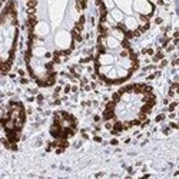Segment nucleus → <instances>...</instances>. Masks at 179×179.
<instances>
[{"mask_svg":"<svg viewBox=\"0 0 179 179\" xmlns=\"http://www.w3.org/2000/svg\"><path fill=\"white\" fill-rule=\"evenodd\" d=\"M133 7L138 12V15H152V3L149 0H135L133 1Z\"/></svg>","mask_w":179,"mask_h":179,"instance_id":"1","label":"nucleus"},{"mask_svg":"<svg viewBox=\"0 0 179 179\" xmlns=\"http://www.w3.org/2000/svg\"><path fill=\"white\" fill-rule=\"evenodd\" d=\"M109 15L112 16V19H113L118 25H119V23H122L123 19H125V16H123V13H122V10H119V9H112Z\"/></svg>","mask_w":179,"mask_h":179,"instance_id":"2","label":"nucleus"},{"mask_svg":"<svg viewBox=\"0 0 179 179\" xmlns=\"http://www.w3.org/2000/svg\"><path fill=\"white\" fill-rule=\"evenodd\" d=\"M165 119H166V113L162 112V113L155 116V123H162V122H165Z\"/></svg>","mask_w":179,"mask_h":179,"instance_id":"3","label":"nucleus"},{"mask_svg":"<svg viewBox=\"0 0 179 179\" xmlns=\"http://www.w3.org/2000/svg\"><path fill=\"white\" fill-rule=\"evenodd\" d=\"M161 130H162V133L165 135V136H171V135H172V129L169 128V126H168V123H165V125L162 126V129H161Z\"/></svg>","mask_w":179,"mask_h":179,"instance_id":"4","label":"nucleus"},{"mask_svg":"<svg viewBox=\"0 0 179 179\" xmlns=\"http://www.w3.org/2000/svg\"><path fill=\"white\" fill-rule=\"evenodd\" d=\"M33 146H34V148L43 146V138H42V136H37V138L33 140Z\"/></svg>","mask_w":179,"mask_h":179,"instance_id":"5","label":"nucleus"},{"mask_svg":"<svg viewBox=\"0 0 179 179\" xmlns=\"http://www.w3.org/2000/svg\"><path fill=\"white\" fill-rule=\"evenodd\" d=\"M45 95H43V93H37V95H36V102H37V103H39V105H43V103H45Z\"/></svg>","mask_w":179,"mask_h":179,"instance_id":"6","label":"nucleus"},{"mask_svg":"<svg viewBox=\"0 0 179 179\" xmlns=\"http://www.w3.org/2000/svg\"><path fill=\"white\" fill-rule=\"evenodd\" d=\"M168 126H169L172 130H178L179 129V125L176 123V120H169V122H168Z\"/></svg>","mask_w":179,"mask_h":179,"instance_id":"7","label":"nucleus"},{"mask_svg":"<svg viewBox=\"0 0 179 179\" xmlns=\"http://www.w3.org/2000/svg\"><path fill=\"white\" fill-rule=\"evenodd\" d=\"M107 143H109V145H112V146H118V145H119V139H118V138H112Z\"/></svg>","mask_w":179,"mask_h":179,"instance_id":"8","label":"nucleus"},{"mask_svg":"<svg viewBox=\"0 0 179 179\" xmlns=\"http://www.w3.org/2000/svg\"><path fill=\"white\" fill-rule=\"evenodd\" d=\"M92 119H93V122L95 123H100L102 122V116H100V115H93V116H92Z\"/></svg>","mask_w":179,"mask_h":179,"instance_id":"9","label":"nucleus"},{"mask_svg":"<svg viewBox=\"0 0 179 179\" xmlns=\"http://www.w3.org/2000/svg\"><path fill=\"white\" fill-rule=\"evenodd\" d=\"M93 142H96V143H102V142H103V138H102V136H99L98 133H96V135L93 136Z\"/></svg>","mask_w":179,"mask_h":179,"instance_id":"10","label":"nucleus"},{"mask_svg":"<svg viewBox=\"0 0 179 179\" xmlns=\"http://www.w3.org/2000/svg\"><path fill=\"white\" fill-rule=\"evenodd\" d=\"M16 72H17V75H19L20 77H25V76H26V70H25V69H19V67H17Z\"/></svg>","mask_w":179,"mask_h":179,"instance_id":"11","label":"nucleus"},{"mask_svg":"<svg viewBox=\"0 0 179 179\" xmlns=\"http://www.w3.org/2000/svg\"><path fill=\"white\" fill-rule=\"evenodd\" d=\"M36 100V96H33V95H29V96H26V102H29V103H32Z\"/></svg>","mask_w":179,"mask_h":179,"instance_id":"12","label":"nucleus"},{"mask_svg":"<svg viewBox=\"0 0 179 179\" xmlns=\"http://www.w3.org/2000/svg\"><path fill=\"white\" fill-rule=\"evenodd\" d=\"M19 83H20V85H27V83H29V79H27V77H20V79H19Z\"/></svg>","mask_w":179,"mask_h":179,"instance_id":"13","label":"nucleus"},{"mask_svg":"<svg viewBox=\"0 0 179 179\" xmlns=\"http://www.w3.org/2000/svg\"><path fill=\"white\" fill-rule=\"evenodd\" d=\"M153 22H155V25H162V23H163V19H162V17H159V16H158V17H155V20H153Z\"/></svg>","mask_w":179,"mask_h":179,"instance_id":"14","label":"nucleus"},{"mask_svg":"<svg viewBox=\"0 0 179 179\" xmlns=\"http://www.w3.org/2000/svg\"><path fill=\"white\" fill-rule=\"evenodd\" d=\"M169 102H171V99L168 98V96H166V98H165V99H163V100H162L163 106H168V103H169Z\"/></svg>","mask_w":179,"mask_h":179,"instance_id":"15","label":"nucleus"},{"mask_svg":"<svg viewBox=\"0 0 179 179\" xmlns=\"http://www.w3.org/2000/svg\"><path fill=\"white\" fill-rule=\"evenodd\" d=\"M9 75V79H12V80H16V77H17V75L16 73H7Z\"/></svg>","mask_w":179,"mask_h":179,"instance_id":"16","label":"nucleus"},{"mask_svg":"<svg viewBox=\"0 0 179 179\" xmlns=\"http://www.w3.org/2000/svg\"><path fill=\"white\" fill-rule=\"evenodd\" d=\"M26 113H27V115H33V109H32V107H27V109H26Z\"/></svg>","mask_w":179,"mask_h":179,"instance_id":"17","label":"nucleus"},{"mask_svg":"<svg viewBox=\"0 0 179 179\" xmlns=\"http://www.w3.org/2000/svg\"><path fill=\"white\" fill-rule=\"evenodd\" d=\"M156 3H158L159 6H163V4H165V0H156Z\"/></svg>","mask_w":179,"mask_h":179,"instance_id":"18","label":"nucleus"},{"mask_svg":"<svg viewBox=\"0 0 179 179\" xmlns=\"http://www.w3.org/2000/svg\"><path fill=\"white\" fill-rule=\"evenodd\" d=\"M130 142H132V139H130V138H126V139H125V145H129Z\"/></svg>","mask_w":179,"mask_h":179,"instance_id":"19","label":"nucleus"},{"mask_svg":"<svg viewBox=\"0 0 179 179\" xmlns=\"http://www.w3.org/2000/svg\"><path fill=\"white\" fill-rule=\"evenodd\" d=\"M95 176H96V178H100V176H105V173H103V172H99V173H96Z\"/></svg>","mask_w":179,"mask_h":179,"instance_id":"20","label":"nucleus"}]
</instances>
